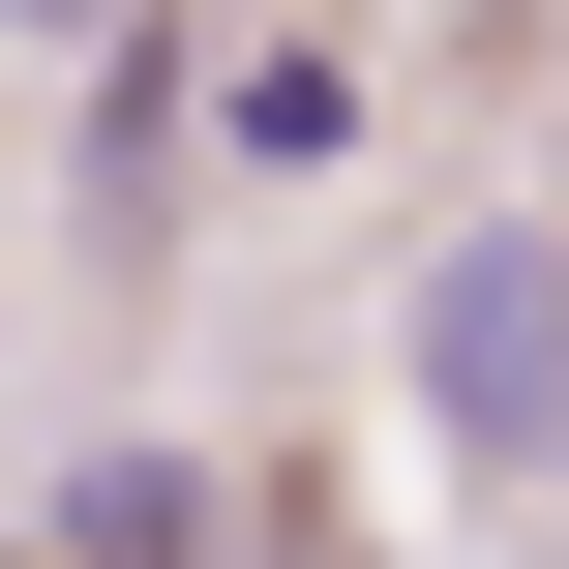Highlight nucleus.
I'll return each mask as SVG.
<instances>
[{"label": "nucleus", "instance_id": "f257e3e1", "mask_svg": "<svg viewBox=\"0 0 569 569\" xmlns=\"http://www.w3.org/2000/svg\"><path fill=\"white\" fill-rule=\"evenodd\" d=\"M420 450L569 480V210H480V240L420 270Z\"/></svg>", "mask_w": 569, "mask_h": 569}, {"label": "nucleus", "instance_id": "f03ea898", "mask_svg": "<svg viewBox=\"0 0 569 569\" xmlns=\"http://www.w3.org/2000/svg\"><path fill=\"white\" fill-rule=\"evenodd\" d=\"M0 569H240V510H210V450H60Z\"/></svg>", "mask_w": 569, "mask_h": 569}, {"label": "nucleus", "instance_id": "7ed1b4c3", "mask_svg": "<svg viewBox=\"0 0 569 569\" xmlns=\"http://www.w3.org/2000/svg\"><path fill=\"white\" fill-rule=\"evenodd\" d=\"M180 150H210V60H180V30H120V90H90V270H150V240H180Z\"/></svg>", "mask_w": 569, "mask_h": 569}, {"label": "nucleus", "instance_id": "20e7f679", "mask_svg": "<svg viewBox=\"0 0 569 569\" xmlns=\"http://www.w3.org/2000/svg\"><path fill=\"white\" fill-rule=\"evenodd\" d=\"M210 150H240V180H330V150H360V60H330V30H240V60H210Z\"/></svg>", "mask_w": 569, "mask_h": 569}, {"label": "nucleus", "instance_id": "39448f33", "mask_svg": "<svg viewBox=\"0 0 569 569\" xmlns=\"http://www.w3.org/2000/svg\"><path fill=\"white\" fill-rule=\"evenodd\" d=\"M270 569H360V510H330V480H270Z\"/></svg>", "mask_w": 569, "mask_h": 569}, {"label": "nucleus", "instance_id": "423d86ee", "mask_svg": "<svg viewBox=\"0 0 569 569\" xmlns=\"http://www.w3.org/2000/svg\"><path fill=\"white\" fill-rule=\"evenodd\" d=\"M0 30H150V0H0Z\"/></svg>", "mask_w": 569, "mask_h": 569}, {"label": "nucleus", "instance_id": "0eeeda50", "mask_svg": "<svg viewBox=\"0 0 569 569\" xmlns=\"http://www.w3.org/2000/svg\"><path fill=\"white\" fill-rule=\"evenodd\" d=\"M480 30H510V0H480Z\"/></svg>", "mask_w": 569, "mask_h": 569}]
</instances>
